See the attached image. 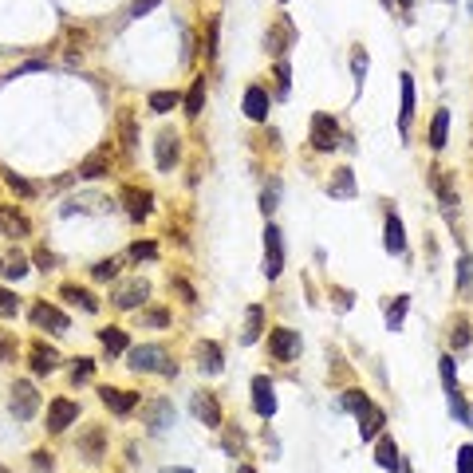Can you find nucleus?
<instances>
[{"label": "nucleus", "mask_w": 473, "mask_h": 473, "mask_svg": "<svg viewBox=\"0 0 473 473\" xmlns=\"http://www.w3.org/2000/svg\"><path fill=\"white\" fill-rule=\"evenodd\" d=\"M170 288H174V292H178L186 304H197V292H193V288H190L186 280H170Z\"/></svg>", "instance_id": "48"}, {"label": "nucleus", "mask_w": 473, "mask_h": 473, "mask_svg": "<svg viewBox=\"0 0 473 473\" xmlns=\"http://www.w3.org/2000/svg\"><path fill=\"white\" fill-rule=\"evenodd\" d=\"M60 296H63V300H71V304H79L83 312H99V300H95L87 288H79V284H63Z\"/></svg>", "instance_id": "21"}, {"label": "nucleus", "mask_w": 473, "mask_h": 473, "mask_svg": "<svg viewBox=\"0 0 473 473\" xmlns=\"http://www.w3.org/2000/svg\"><path fill=\"white\" fill-rule=\"evenodd\" d=\"M0 363H16V339L8 332H0Z\"/></svg>", "instance_id": "43"}, {"label": "nucleus", "mask_w": 473, "mask_h": 473, "mask_svg": "<svg viewBox=\"0 0 473 473\" xmlns=\"http://www.w3.org/2000/svg\"><path fill=\"white\" fill-rule=\"evenodd\" d=\"M217 28H221V20L213 16V20H209V44H205V56H209V60L217 56Z\"/></svg>", "instance_id": "50"}, {"label": "nucleus", "mask_w": 473, "mask_h": 473, "mask_svg": "<svg viewBox=\"0 0 473 473\" xmlns=\"http://www.w3.org/2000/svg\"><path fill=\"white\" fill-rule=\"evenodd\" d=\"M24 272H28V261H24V252H0V276H8V280H20Z\"/></svg>", "instance_id": "22"}, {"label": "nucleus", "mask_w": 473, "mask_h": 473, "mask_svg": "<svg viewBox=\"0 0 473 473\" xmlns=\"http://www.w3.org/2000/svg\"><path fill=\"white\" fill-rule=\"evenodd\" d=\"M268 351L280 363L296 359V355H300V332H292V328H276V332H268Z\"/></svg>", "instance_id": "3"}, {"label": "nucleus", "mask_w": 473, "mask_h": 473, "mask_svg": "<svg viewBox=\"0 0 473 473\" xmlns=\"http://www.w3.org/2000/svg\"><path fill=\"white\" fill-rule=\"evenodd\" d=\"M32 458H36V469H40V473H51V453H32Z\"/></svg>", "instance_id": "54"}, {"label": "nucleus", "mask_w": 473, "mask_h": 473, "mask_svg": "<svg viewBox=\"0 0 473 473\" xmlns=\"http://www.w3.org/2000/svg\"><path fill=\"white\" fill-rule=\"evenodd\" d=\"M162 363H166V351H162L158 343H142L131 351V367L134 371H162Z\"/></svg>", "instance_id": "7"}, {"label": "nucleus", "mask_w": 473, "mask_h": 473, "mask_svg": "<svg viewBox=\"0 0 473 473\" xmlns=\"http://www.w3.org/2000/svg\"><path fill=\"white\" fill-rule=\"evenodd\" d=\"M383 426H387V414L379 410V406H367V410L359 414V434L363 438H367V442H371V438H379V434H383Z\"/></svg>", "instance_id": "17"}, {"label": "nucleus", "mask_w": 473, "mask_h": 473, "mask_svg": "<svg viewBox=\"0 0 473 473\" xmlns=\"http://www.w3.org/2000/svg\"><path fill=\"white\" fill-rule=\"evenodd\" d=\"M91 371H95V359H75V367H71V383H87Z\"/></svg>", "instance_id": "39"}, {"label": "nucleus", "mask_w": 473, "mask_h": 473, "mask_svg": "<svg viewBox=\"0 0 473 473\" xmlns=\"http://www.w3.org/2000/svg\"><path fill=\"white\" fill-rule=\"evenodd\" d=\"M245 115H249L252 122H264V119H268V91L257 87V83L245 91Z\"/></svg>", "instance_id": "13"}, {"label": "nucleus", "mask_w": 473, "mask_h": 473, "mask_svg": "<svg viewBox=\"0 0 473 473\" xmlns=\"http://www.w3.org/2000/svg\"><path fill=\"white\" fill-rule=\"evenodd\" d=\"M446 131H450V111H438L430 122V146L434 150H442L446 146Z\"/></svg>", "instance_id": "30"}, {"label": "nucleus", "mask_w": 473, "mask_h": 473, "mask_svg": "<svg viewBox=\"0 0 473 473\" xmlns=\"http://www.w3.org/2000/svg\"><path fill=\"white\" fill-rule=\"evenodd\" d=\"M292 36H296V28H292V20L284 16V20L276 24L268 36H264V48H268L272 56H284V48H288V40H292Z\"/></svg>", "instance_id": "16"}, {"label": "nucleus", "mask_w": 473, "mask_h": 473, "mask_svg": "<svg viewBox=\"0 0 473 473\" xmlns=\"http://www.w3.org/2000/svg\"><path fill=\"white\" fill-rule=\"evenodd\" d=\"M434 190H438V197H442V202L446 205H453V202H458V197H453V190H450V181H446V174L442 170H434Z\"/></svg>", "instance_id": "37"}, {"label": "nucleus", "mask_w": 473, "mask_h": 473, "mask_svg": "<svg viewBox=\"0 0 473 473\" xmlns=\"http://www.w3.org/2000/svg\"><path fill=\"white\" fill-rule=\"evenodd\" d=\"M146 296H150V284L146 280H131L122 288H115V304L119 308H138V300H146Z\"/></svg>", "instance_id": "14"}, {"label": "nucleus", "mask_w": 473, "mask_h": 473, "mask_svg": "<svg viewBox=\"0 0 473 473\" xmlns=\"http://www.w3.org/2000/svg\"><path fill=\"white\" fill-rule=\"evenodd\" d=\"M450 343L462 351L465 343H469V320H458V328H453V335H450Z\"/></svg>", "instance_id": "45"}, {"label": "nucleus", "mask_w": 473, "mask_h": 473, "mask_svg": "<svg viewBox=\"0 0 473 473\" xmlns=\"http://www.w3.org/2000/svg\"><path fill=\"white\" fill-rule=\"evenodd\" d=\"M32 323H36V328H48V332H67L71 328V320L60 312V308H51V304H36V308H32Z\"/></svg>", "instance_id": "9"}, {"label": "nucleus", "mask_w": 473, "mask_h": 473, "mask_svg": "<svg viewBox=\"0 0 473 473\" xmlns=\"http://www.w3.org/2000/svg\"><path fill=\"white\" fill-rule=\"evenodd\" d=\"M131 257H134V261H154V257H158V245H154V241H138V245H131Z\"/></svg>", "instance_id": "42"}, {"label": "nucleus", "mask_w": 473, "mask_h": 473, "mask_svg": "<svg viewBox=\"0 0 473 473\" xmlns=\"http://www.w3.org/2000/svg\"><path fill=\"white\" fill-rule=\"evenodd\" d=\"M438 363H442V383H446V394H450V403H453V399H458V379H453V359H450V355H442Z\"/></svg>", "instance_id": "36"}, {"label": "nucleus", "mask_w": 473, "mask_h": 473, "mask_svg": "<svg viewBox=\"0 0 473 473\" xmlns=\"http://www.w3.org/2000/svg\"><path fill=\"white\" fill-rule=\"evenodd\" d=\"M150 8H158V0H134L131 16H142V12H150Z\"/></svg>", "instance_id": "55"}, {"label": "nucleus", "mask_w": 473, "mask_h": 473, "mask_svg": "<svg viewBox=\"0 0 473 473\" xmlns=\"http://www.w3.org/2000/svg\"><path fill=\"white\" fill-rule=\"evenodd\" d=\"M403 316H406V296H399V300H394V308L387 312V328H391V332H399Z\"/></svg>", "instance_id": "41"}, {"label": "nucleus", "mask_w": 473, "mask_h": 473, "mask_svg": "<svg viewBox=\"0 0 473 473\" xmlns=\"http://www.w3.org/2000/svg\"><path fill=\"white\" fill-rule=\"evenodd\" d=\"M0 473H8V469H4V465H0Z\"/></svg>", "instance_id": "59"}, {"label": "nucleus", "mask_w": 473, "mask_h": 473, "mask_svg": "<svg viewBox=\"0 0 473 473\" xmlns=\"http://www.w3.org/2000/svg\"><path fill=\"white\" fill-rule=\"evenodd\" d=\"M276 193H280L276 186H268V190H264V197H261V209H264V213H272V209H276Z\"/></svg>", "instance_id": "51"}, {"label": "nucleus", "mask_w": 473, "mask_h": 473, "mask_svg": "<svg viewBox=\"0 0 473 473\" xmlns=\"http://www.w3.org/2000/svg\"><path fill=\"white\" fill-rule=\"evenodd\" d=\"M99 343H103V351L107 355H119V351H127V332H119V328H103Z\"/></svg>", "instance_id": "28"}, {"label": "nucleus", "mask_w": 473, "mask_h": 473, "mask_svg": "<svg viewBox=\"0 0 473 473\" xmlns=\"http://www.w3.org/2000/svg\"><path fill=\"white\" fill-rule=\"evenodd\" d=\"M162 473H193V469H162Z\"/></svg>", "instance_id": "57"}, {"label": "nucleus", "mask_w": 473, "mask_h": 473, "mask_svg": "<svg viewBox=\"0 0 473 473\" xmlns=\"http://www.w3.org/2000/svg\"><path fill=\"white\" fill-rule=\"evenodd\" d=\"M252 406H257L261 418H272V414H276V394H272V383L264 379V375L252 379Z\"/></svg>", "instance_id": "11"}, {"label": "nucleus", "mask_w": 473, "mask_h": 473, "mask_svg": "<svg viewBox=\"0 0 473 473\" xmlns=\"http://www.w3.org/2000/svg\"><path fill=\"white\" fill-rule=\"evenodd\" d=\"M20 312V300H16V292H8V288H0V316L8 320V316Z\"/></svg>", "instance_id": "38"}, {"label": "nucleus", "mask_w": 473, "mask_h": 473, "mask_svg": "<svg viewBox=\"0 0 473 473\" xmlns=\"http://www.w3.org/2000/svg\"><path fill=\"white\" fill-rule=\"evenodd\" d=\"M367 406H371V399H367L363 391H347V394H343V410H351L355 418H359V414L367 410Z\"/></svg>", "instance_id": "34"}, {"label": "nucleus", "mask_w": 473, "mask_h": 473, "mask_svg": "<svg viewBox=\"0 0 473 473\" xmlns=\"http://www.w3.org/2000/svg\"><path fill=\"white\" fill-rule=\"evenodd\" d=\"M122 202H127V213H131L134 221H142V217H150V209H154V193L138 190V186H127V190H122Z\"/></svg>", "instance_id": "6"}, {"label": "nucleus", "mask_w": 473, "mask_h": 473, "mask_svg": "<svg viewBox=\"0 0 473 473\" xmlns=\"http://www.w3.org/2000/svg\"><path fill=\"white\" fill-rule=\"evenodd\" d=\"M288 75H292V71H288V63H276V87H280V95H288V83H292V79H288Z\"/></svg>", "instance_id": "49"}, {"label": "nucleus", "mask_w": 473, "mask_h": 473, "mask_svg": "<svg viewBox=\"0 0 473 473\" xmlns=\"http://www.w3.org/2000/svg\"><path fill=\"white\" fill-rule=\"evenodd\" d=\"M36 406H40V394H36V387H32L28 379H20V383L12 387V414H16L20 422H28L32 414H36Z\"/></svg>", "instance_id": "4"}, {"label": "nucleus", "mask_w": 473, "mask_h": 473, "mask_svg": "<svg viewBox=\"0 0 473 473\" xmlns=\"http://www.w3.org/2000/svg\"><path fill=\"white\" fill-rule=\"evenodd\" d=\"M261 320H264V312L257 308V304H252L249 316H245V335H241L245 343H257V339H261Z\"/></svg>", "instance_id": "31"}, {"label": "nucleus", "mask_w": 473, "mask_h": 473, "mask_svg": "<svg viewBox=\"0 0 473 473\" xmlns=\"http://www.w3.org/2000/svg\"><path fill=\"white\" fill-rule=\"evenodd\" d=\"M284 272V245H280V229L276 225H268L264 229V276L268 280H276Z\"/></svg>", "instance_id": "2"}, {"label": "nucleus", "mask_w": 473, "mask_h": 473, "mask_svg": "<svg viewBox=\"0 0 473 473\" xmlns=\"http://www.w3.org/2000/svg\"><path fill=\"white\" fill-rule=\"evenodd\" d=\"M193 414H197L205 426H213V430L221 426V406H217L213 394H197V399H193Z\"/></svg>", "instance_id": "19"}, {"label": "nucleus", "mask_w": 473, "mask_h": 473, "mask_svg": "<svg viewBox=\"0 0 473 473\" xmlns=\"http://www.w3.org/2000/svg\"><path fill=\"white\" fill-rule=\"evenodd\" d=\"M197 359H202V371H209V375H217L225 367V363H221V347H217L213 339H205L202 347H197Z\"/></svg>", "instance_id": "25"}, {"label": "nucleus", "mask_w": 473, "mask_h": 473, "mask_svg": "<svg viewBox=\"0 0 473 473\" xmlns=\"http://www.w3.org/2000/svg\"><path fill=\"white\" fill-rule=\"evenodd\" d=\"M178 154H181V138L174 131H162L158 142H154V162H158V170H174Z\"/></svg>", "instance_id": "5"}, {"label": "nucleus", "mask_w": 473, "mask_h": 473, "mask_svg": "<svg viewBox=\"0 0 473 473\" xmlns=\"http://www.w3.org/2000/svg\"><path fill=\"white\" fill-rule=\"evenodd\" d=\"M36 264H40V268L48 272V268H56V257H51L48 249H36Z\"/></svg>", "instance_id": "53"}, {"label": "nucleus", "mask_w": 473, "mask_h": 473, "mask_svg": "<svg viewBox=\"0 0 473 473\" xmlns=\"http://www.w3.org/2000/svg\"><path fill=\"white\" fill-rule=\"evenodd\" d=\"M0 233H28V217H20L16 205H0Z\"/></svg>", "instance_id": "24"}, {"label": "nucleus", "mask_w": 473, "mask_h": 473, "mask_svg": "<svg viewBox=\"0 0 473 473\" xmlns=\"http://www.w3.org/2000/svg\"><path fill=\"white\" fill-rule=\"evenodd\" d=\"M103 174H111V154H107V150H95L91 158L79 162V178L95 181V178H103Z\"/></svg>", "instance_id": "18"}, {"label": "nucleus", "mask_w": 473, "mask_h": 473, "mask_svg": "<svg viewBox=\"0 0 473 473\" xmlns=\"http://www.w3.org/2000/svg\"><path fill=\"white\" fill-rule=\"evenodd\" d=\"M375 458H379V465H383L387 473H394V469H399V446H394V438L379 434V450H375Z\"/></svg>", "instance_id": "23"}, {"label": "nucleus", "mask_w": 473, "mask_h": 473, "mask_svg": "<svg viewBox=\"0 0 473 473\" xmlns=\"http://www.w3.org/2000/svg\"><path fill=\"white\" fill-rule=\"evenodd\" d=\"M178 103H181L178 91H154V95H150V111L154 115H170Z\"/></svg>", "instance_id": "29"}, {"label": "nucleus", "mask_w": 473, "mask_h": 473, "mask_svg": "<svg viewBox=\"0 0 473 473\" xmlns=\"http://www.w3.org/2000/svg\"><path fill=\"white\" fill-rule=\"evenodd\" d=\"M103 446H107V438H103V426H87L79 438V453L87 458V462H99L103 458Z\"/></svg>", "instance_id": "15"}, {"label": "nucleus", "mask_w": 473, "mask_h": 473, "mask_svg": "<svg viewBox=\"0 0 473 473\" xmlns=\"http://www.w3.org/2000/svg\"><path fill=\"white\" fill-rule=\"evenodd\" d=\"M75 418H79V406L71 403V399H56V403L48 406V430H56V434L67 430Z\"/></svg>", "instance_id": "8"}, {"label": "nucleus", "mask_w": 473, "mask_h": 473, "mask_svg": "<svg viewBox=\"0 0 473 473\" xmlns=\"http://www.w3.org/2000/svg\"><path fill=\"white\" fill-rule=\"evenodd\" d=\"M312 146L320 154H328V150H335L339 146V122L332 119V115H312Z\"/></svg>", "instance_id": "1"}, {"label": "nucleus", "mask_w": 473, "mask_h": 473, "mask_svg": "<svg viewBox=\"0 0 473 473\" xmlns=\"http://www.w3.org/2000/svg\"><path fill=\"white\" fill-rule=\"evenodd\" d=\"M91 276H95V280H115V276H119V261H99L91 268Z\"/></svg>", "instance_id": "40"}, {"label": "nucleus", "mask_w": 473, "mask_h": 473, "mask_svg": "<svg viewBox=\"0 0 473 473\" xmlns=\"http://www.w3.org/2000/svg\"><path fill=\"white\" fill-rule=\"evenodd\" d=\"M142 323H146V328H166V323H170V316L162 312V308H154V312H142Z\"/></svg>", "instance_id": "46"}, {"label": "nucleus", "mask_w": 473, "mask_h": 473, "mask_svg": "<svg viewBox=\"0 0 473 473\" xmlns=\"http://www.w3.org/2000/svg\"><path fill=\"white\" fill-rule=\"evenodd\" d=\"M403 127H410V119H414V79L410 75H403Z\"/></svg>", "instance_id": "33"}, {"label": "nucleus", "mask_w": 473, "mask_h": 473, "mask_svg": "<svg viewBox=\"0 0 473 473\" xmlns=\"http://www.w3.org/2000/svg\"><path fill=\"white\" fill-rule=\"evenodd\" d=\"M458 473H473V446L458 450Z\"/></svg>", "instance_id": "47"}, {"label": "nucleus", "mask_w": 473, "mask_h": 473, "mask_svg": "<svg viewBox=\"0 0 473 473\" xmlns=\"http://www.w3.org/2000/svg\"><path fill=\"white\" fill-rule=\"evenodd\" d=\"M119 127H122V146L131 150L134 142H138V134H134V119H131V115H122V119H119Z\"/></svg>", "instance_id": "44"}, {"label": "nucleus", "mask_w": 473, "mask_h": 473, "mask_svg": "<svg viewBox=\"0 0 473 473\" xmlns=\"http://www.w3.org/2000/svg\"><path fill=\"white\" fill-rule=\"evenodd\" d=\"M406 249V237H403V221L387 213V252H403Z\"/></svg>", "instance_id": "27"}, {"label": "nucleus", "mask_w": 473, "mask_h": 473, "mask_svg": "<svg viewBox=\"0 0 473 473\" xmlns=\"http://www.w3.org/2000/svg\"><path fill=\"white\" fill-rule=\"evenodd\" d=\"M99 399H103V406L115 410V414H131L134 406H138V394H134V391H119V387H103Z\"/></svg>", "instance_id": "10"}, {"label": "nucleus", "mask_w": 473, "mask_h": 473, "mask_svg": "<svg viewBox=\"0 0 473 473\" xmlns=\"http://www.w3.org/2000/svg\"><path fill=\"white\" fill-rule=\"evenodd\" d=\"M351 67H355V79L363 83V75H367V56L363 51H355V60H351Z\"/></svg>", "instance_id": "52"}, {"label": "nucleus", "mask_w": 473, "mask_h": 473, "mask_svg": "<svg viewBox=\"0 0 473 473\" xmlns=\"http://www.w3.org/2000/svg\"><path fill=\"white\" fill-rule=\"evenodd\" d=\"M237 473H257V469H252V465H241V469H237Z\"/></svg>", "instance_id": "56"}, {"label": "nucleus", "mask_w": 473, "mask_h": 473, "mask_svg": "<svg viewBox=\"0 0 473 473\" xmlns=\"http://www.w3.org/2000/svg\"><path fill=\"white\" fill-rule=\"evenodd\" d=\"M4 181H8V190L20 193V197H32V193H36V186H32L28 178H20V174H12V170H4Z\"/></svg>", "instance_id": "35"}, {"label": "nucleus", "mask_w": 473, "mask_h": 473, "mask_svg": "<svg viewBox=\"0 0 473 473\" xmlns=\"http://www.w3.org/2000/svg\"><path fill=\"white\" fill-rule=\"evenodd\" d=\"M202 107H205V75H197V79L190 83V95H186V115H190V119H197V115H202Z\"/></svg>", "instance_id": "26"}, {"label": "nucleus", "mask_w": 473, "mask_h": 473, "mask_svg": "<svg viewBox=\"0 0 473 473\" xmlns=\"http://www.w3.org/2000/svg\"><path fill=\"white\" fill-rule=\"evenodd\" d=\"M328 193L332 197H355V174L343 166V170L332 174V181H328Z\"/></svg>", "instance_id": "20"}, {"label": "nucleus", "mask_w": 473, "mask_h": 473, "mask_svg": "<svg viewBox=\"0 0 473 473\" xmlns=\"http://www.w3.org/2000/svg\"><path fill=\"white\" fill-rule=\"evenodd\" d=\"M399 4H403V8H410V4H414V0H399Z\"/></svg>", "instance_id": "58"}, {"label": "nucleus", "mask_w": 473, "mask_h": 473, "mask_svg": "<svg viewBox=\"0 0 473 473\" xmlns=\"http://www.w3.org/2000/svg\"><path fill=\"white\" fill-rule=\"evenodd\" d=\"M170 414H174V406L166 403V399H158V403L150 406V426L154 430H166V426H170Z\"/></svg>", "instance_id": "32"}, {"label": "nucleus", "mask_w": 473, "mask_h": 473, "mask_svg": "<svg viewBox=\"0 0 473 473\" xmlns=\"http://www.w3.org/2000/svg\"><path fill=\"white\" fill-rule=\"evenodd\" d=\"M56 367H60V351H56V347H48L44 339L32 343V371H36V375H51Z\"/></svg>", "instance_id": "12"}]
</instances>
